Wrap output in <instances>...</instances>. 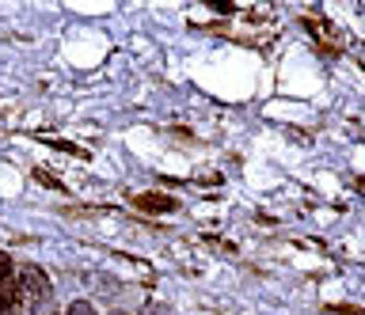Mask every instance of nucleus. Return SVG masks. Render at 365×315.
<instances>
[{
	"label": "nucleus",
	"mask_w": 365,
	"mask_h": 315,
	"mask_svg": "<svg viewBox=\"0 0 365 315\" xmlns=\"http://www.w3.org/2000/svg\"><path fill=\"white\" fill-rule=\"evenodd\" d=\"M19 297H27L31 304H46V300H50V281H46V274H42V269L38 266H23L19 269Z\"/></svg>",
	"instance_id": "obj_1"
},
{
	"label": "nucleus",
	"mask_w": 365,
	"mask_h": 315,
	"mask_svg": "<svg viewBox=\"0 0 365 315\" xmlns=\"http://www.w3.org/2000/svg\"><path fill=\"white\" fill-rule=\"evenodd\" d=\"M19 281H11V277H4L0 281V315H16V308H19Z\"/></svg>",
	"instance_id": "obj_2"
},
{
	"label": "nucleus",
	"mask_w": 365,
	"mask_h": 315,
	"mask_svg": "<svg viewBox=\"0 0 365 315\" xmlns=\"http://www.w3.org/2000/svg\"><path fill=\"white\" fill-rule=\"evenodd\" d=\"M118 315H122V311H118Z\"/></svg>",
	"instance_id": "obj_5"
},
{
	"label": "nucleus",
	"mask_w": 365,
	"mask_h": 315,
	"mask_svg": "<svg viewBox=\"0 0 365 315\" xmlns=\"http://www.w3.org/2000/svg\"><path fill=\"white\" fill-rule=\"evenodd\" d=\"M8 274H11V258H8L4 251H0V281H4Z\"/></svg>",
	"instance_id": "obj_4"
},
{
	"label": "nucleus",
	"mask_w": 365,
	"mask_h": 315,
	"mask_svg": "<svg viewBox=\"0 0 365 315\" xmlns=\"http://www.w3.org/2000/svg\"><path fill=\"white\" fill-rule=\"evenodd\" d=\"M68 315H96V308L88 300H76V304H68Z\"/></svg>",
	"instance_id": "obj_3"
}]
</instances>
